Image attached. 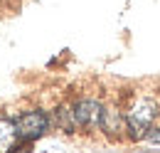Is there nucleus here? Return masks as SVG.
<instances>
[{
	"label": "nucleus",
	"instance_id": "39448f33",
	"mask_svg": "<svg viewBox=\"0 0 160 153\" xmlns=\"http://www.w3.org/2000/svg\"><path fill=\"white\" fill-rule=\"evenodd\" d=\"M99 126H101V129H103L108 136H116L118 131H123V129H126V119H123L116 109H103Z\"/></svg>",
	"mask_w": 160,
	"mask_h": 153
},
{
	"label": "nucleus",
	"instance_id": "0eeeda50",
	"mask_svg": "<svg viewBox=\"0 0 160 153\" xmlns=\"http://www.w3.org/2000/svg\"><path fill=\"white\" fill-rule=\"evenodd\" d=\"M10 153H32V143H30V141H20Z\"/></svg>",
	"mask_w": 160,
	"mask_h": 153
},
{
	"label": "nucleus",
	"instance_id": "f257e3e1",
	"mask_svg": "<svg viewBox=\"0 0 160 153\" xmlns=\"http://www.w3.org/2000/svg\"><path fill=\"white\" fill-rule=\"evenodd\" d=\"M158 104L153 101V99H138L133 106H131V111L126 114V129L131 131V138H148V134L155 129V121H158Z\"/></svg>",
	"mask_w": 160,
	"mask_h": 153
},
{
	"label": "nucleus",
	"instance_id": "f03ea898",
	"mask_svg": "<svg viewBox=\"0 0 160 153\" xmlns=\"http://www.w3.org/2000/svg\"><path fill=\"white\" fill-rule=\"evenodd\" d=\"M49 124H52V119L44 114L42 109H27V111H22V114L15 119L20 141H30V143L47 134V131H49Z\"/></svg>",
	"mask_w": 160,
	"mask_h": 153
},
{
	"label": "nucleus",
	"instance_id": "20e7f679",
	"mask_svg": "<svg viewBox=\"0 0 160 153\" xmlns=\"http://www.w3.org/2000/svg\"><path fill=\"white\" fill-rule=\"evenodd\" d=\"M18 143H20V136H18L15 119L0 116V153H10Z\"/></svg>",
	"mask_w": 160,
	"mask_h": 153
},
{
	"label": "nucleus",
	"instance_id": "7ed1b4c3",
	"mask_svg": "<svg viewBox=\"0 0 160 153\" xmlns=\"http://www.w3.org/2000/svg\"><path fill=\"white\" fill-rule=\"evenodd\" d=\"M72 114H74V124L77 129H96L101 124V114H103V106H101L96 99H79L72 104Z\"/></svg>",
	"mask_w": 160,
	"mask_h": 153
},
{
	"label": "nucleus",
	"instance_id": "423d86ee",
	"mask_svg": "<svg viewBox=\"0 0 160 153\" xmlns=\"http://www.w3.org/2000/svg\"><path fill=\"white\" fill-rule=\"evenodd\" d=\"M54 126L64 131V134H72V131H77V124H74V114H72V104H62L59 109L54 111Z\"/></svg>",
	"mask_w": 160,
	"mask_h": 153
}]
</instances>
